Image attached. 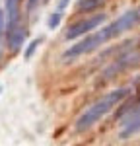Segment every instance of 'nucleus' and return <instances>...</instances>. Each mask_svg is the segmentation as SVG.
<instances>
[{
	"instance_id": "nucleus-5",
	"label": "nucleus",
	"mask_w": 140,
	"mask_h": 146,
	"mask_svg": "<svg viewBox=\"0 0 140 146\" xmlns=\"http://www.w3.org/2000/svg\"><path fill=\"white\" fill-rule=\"evenodd\" d=\"M6 22H8V29L16 27L20 23V0H6Z\"/></svg>"
},
{
	"instance_id": "nucleus-1",
	"label": "nucleus",
	"mask_w": 140,
	"mask_h": 146,
	"mask_svg": "<svg viewBox=\"0 0 140 146\" xmlns=\"http://www.w3.org/2000/svg\"><path fill=\"white\" fill-rule=\"evenodd\" d=\"M138 22H140V12L138 10L125 12V14H121L117 20H113L111 23H107L105 27L95 29V31H92L90 35L82 37L78 43H74L72 47H68V49L62 53V58H64V60H72V58H78V56H82V55H88V53H92L95 49H99L103 43L115 39L119 35H123L125 31H128L130 27H134Z\"/></svg>"
},
{
	"instance_id": "nucleus-3",
	"label": "nucleus",
	"mask_w": 140,
	"mask_h": 146,
	"mask_svg": "<svg viewBox=\"0 0 140 146\" xmlns=\"http://www.w3.org/2000/svg\"><path fill=\"white\" fill-rule=\"evenodd\" d=\"M105 20H107L105 14H95V16H90V18H84L80 22L68 25V29L64 33V39L72 41V39H78V37H86V35H90L92 31H95Z\"/></svg>"
},
{
	"instance_id": "nucleus-2",
	"label": "nucleus",
	"mask_w": 140,
	"mask_h": 146,
	"mask_svg": "<svg viewBox=\"0 0 140 146\" xmlns=\"http://www.w3.org/2000/svg\"><path fill=\"white\" fill-rule=\"evenodd\" d=\"M127 96H128L127 88H119V90H113V92H109V94H105L101 100H97L93 105H90V107L78 117V121H76V131H78V133H84V131L92 129L93 125L97 123V121H101L105 115L111 111L119 101L125 100Z\"/></svg>"
},
{
	"instance_id": "nucleus-12",
	"label": "nucleus",
	"mask_w": 140,
	"mask_h": 146,
	"mask_svg": "<svg viewBox=\"0 0 140 146\" xmlns=\"http://www.w3.org/2000/svg\"><path fill=\"white\" fill-rule=\"evenodd\" d=\"M37 2L39 0H27V10H33L35 6H37Z\"/></svg>"
},
{
	"instance_id": "nucleus-7",
	"label": "nucleus",
	"mask_w": 140,
	"mask_h": 146,
	"mask_svg": "<svg viewBox=\"0 0 140 146\" xmlns=\"http://www.w3.org/2000/svg\"><path fill=\"white\" fill-rule=\"evenodd\" d=\"M99 4H103V0H80L76 4V10L78 12H90L93 8H97Z\"/></svg>"
},
{
	"instance_id": "nucleus-8",
	"label": "nucleus",
	"mask_w": 140,
	"mask_h": 146,
	"mask_svg": "<svg viewBox=\"0 0 140 146\" xmlns=\"http://www.w3.org/2000/svg\"><path fill=\"white\" fill-rule=\"evenodd\" d=\"M43 43V37H37V39H33L29 45H27V49H25V53H23V56H25V60H29L31 56H33V53L37 51V47Z\"/></svg>"
},
{
	"instance_id": "nucleus-11",
	"label": "nucleus",
	"mask_w": 140,
	"mask_h": 146,
	"mask_svg": "<svg viewBox=\"0 0 140 146\" xmlns=\"http://www.w3.org/2000/svg\"><path fill=\"white\" fill-rule=\"evenodd\" d=\"M68 4H70V0H60V2L57 4V12H62L66 6H68Z\"/></svg>"
},
{
	"instance_id": "nucleus-13",
	"label": "nucleus",
	"mask_w": 140,
	"mask_h": 146,
	"mask_svg": "<svg viewBox=\"0 0 140 146\" xmlns=\"http://www.w3.org/2000/svg\"><path fill=\"white\" fill-rule=\"evenodd\" d=\"M0 90H2V88H0Z\"/></svg>"
},
{
	"instance_id": "nucleus-6",
	"label": "nucleus",
	"mask_w": 140,
	"mask_h": 146,
	"mask_svg": "<svg viewBox=\"0 0 140 146\" xmlns=\"http://www.w3.org/2000/svg\"><path fill=\"white\" fill-rule=\"evenodd\" d=\"M23 39H25V29L20 23L16 27L8 29V47H10V51H18L23 45Z\"/></svg>"
},
{
	"instance_id": "nucleus-10",
	"label": "nucleus",
	"mask_w": 140,
	"mask_h": 146,
	"mask_svg": "<svg viewBox=\"0 0 140 146\" xmlns=\"http://www.w3.org/2000/svg\"><path fill=\"white\" fill-rule=\"evenodd\" d=\"M4 27H6V14H4V10H0V37L4 33Z\"/></svg>"
},
{
	"instance_id": "nucleus-4",
	"label": "nucleus",
	"mask_w": 140,
	"mask_h": 146,
	"mask_svg": "<svg viewBox=\"0 0 140 146\" xmlns=\"http://www.w3.org/2000/svg\"><path fill=\"white\" fill-rule=\"evenodd\" d=\"M136 133H140V107L128 115V119L125 121L119 136H121V138H130V136H134Z\"/></svg>"
},
{
	"instance_id": "nucleus-9",
	"label": "nucleus",
	"mask_w": 140,
	"mask_h": 146,
	"mask_svg": "<svg viewBox=\"0 0 140 146\" xmlns=\"http://www.w3.org/2000/svg\"><path fill=\"white\" fill-rule=\"evenodd\" d=\"M62 20V12H53L51 16H49V20H47V25H49V29H57L58 23Z\"/></svg>"
}]
</instances>
